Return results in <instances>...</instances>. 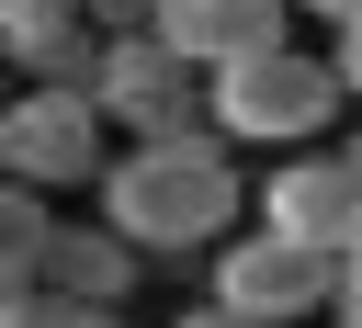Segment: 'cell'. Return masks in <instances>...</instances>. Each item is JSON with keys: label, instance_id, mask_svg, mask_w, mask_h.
<instances>
[{"label": "cell", "instance_id": "1", "mask_svg": "<svg viewBox=\"0 0 362 328\" xmlns=\"http://www.w3.org/2000/svg\"><path fill=\"white\" fill-rule=\"evenodd\" d=\"M102 192V226L136 249V260H192V249H226L238 226V158L215 136H147V147H113V170L90 181Z\"/></svg>", "mask_w": 362, "mask_h": 328}, {"label": "cell", "instance_id": "2", "mask_svg": "<svg viewBox=\"0 0 362 328\" xmlns=\"http://www.w3.org/2000/svg\"><path fill=\"white\" fill-rule=\"evenodd\" d=\"M328 124H339V79H328V57H305V45H272V57H238V68L204 79V136H215L226 158H238V147L294 158V147H328Z\"/></svg>", "mask_w": 362, "mask_h": 328}, {"label": "cell", "instance_id": "3", "mask_svg": "<svg viewBox=\"0 0 362 328\" xmlns=\"http://www.w3.org/2000/svg\"><path fill=\"white\" fill-rule=\"evenodd\" d=\"M90 113L124 124V147H147V136H204V79H192L158 34H102Z\"/></svg>", "mask_w": 362, "mask_h": 328}, {"label": "cell", "instance_id": "4", "mask_svg": "<svg viewBox=\"0 0 362 328\" xmlns=\"http://www.w3.org/2000/svg\"><path fill=\"white\" fill-rule=\"evenodd\" d=\"M249 204H260V238H283V249H305V260H339V249L362 238V170H351L339 147L272 158V181H260Z\"/></svg>", "mask_w": 362, "mask_h": 328}, {"label": "cell", "instance_id": "5", "mask_svg": "<svg viewBox=\"0 0 362 328\" xmlns=\"http://www.w3.org/2000/svg\"><path fill=\"white\" fill-rule=\"evenodd\" d=\"M113 170V124L90 90H11V181L23 192H90Z\"/></svg>", "mask_w": 362, "mask_h": 328}, {"label": "cell", "instance_id": "6", "mask_svg": "<svg viewBox=\"0 0 362 328\" xmlns=\"http://www.w3.org/2000/svg\"><path fill=\"white\" fill-rule=\"evenodd\" d=\"M204 305H226L238 328H317L328 317V260H305V249H283V238H226L215 249V294Z\"/></svg>", "mask_w": 362, "mask_h": 328}, {"label": "cell", "instance_id": "7", "mask_svg": "<svg viewBox=\"0 0 362 328\" xmlns=\"http://www.w3.org/2000/svg\"><path fill=\"white\" fill-rule=\"evenodd\" d=\"M283 23H294V0H147V34H158L192 79H215V68H238V57L294 45Z\"/></svg>", "mask_w": 362, "mask_h": 328}, {"label": "cell", "instance_id": "8", "mask_svg": "<svg viewBox=\"0 0 362 328\" xmlns=\"http://www.w3.org/2000/svg\"><path fill=\"white\" fill-rule=\"evenodd\" d=\"M0 68H11L23 90H90V68H102V23L68 11V0H34V11L0 34Z\"/></svg>", "mask_w": 362, "mask_h": 328}, {"label": "cell", "instance_id": "9", "mask_svg": "<svg viewBox=\"0 0 362 328\" xmlns=\"http://www.w3.org/2000/svg\"><path fill=\"white\" fill-rule=\"evenodd\" d=\"M34 294H68V305H102V317H113V305L136 294V249H124L102 215H90V226L57 215V238H45V260H34Z\"/></svg>", "mask_w": 362, "mask_h": 328}, {"label": "cell", "instance_id": "10", "mask_svg": "<svg viewBox=\"0 0 362 328\" xmlns=\"http://www.w3.org/2000/svg\"><path fill=\"white\" fill-rule=\"evenodd\" d=\"M45 238H57V204H45V192H23V181L0 170V271H23V283H34Z\"/></svg>", "mask_w": 362, "mask_h": 328}, {"label": "cell", "instance_id": "11", "mask_svg": "<svg viewBox=\"0 0 362 328\" xmlns=\"http://www.w3.org/2000/svg\"><path fill=\"white\" fill-rule=\"evenodd\" d=\"M0 328H124V317H102V305H68V294H34V283H23V294L0 305Z\"/></svg>", "mask_w": 362, "mask_h": 328}, {"label": "cell", "instance_id": "12", "mask_svg": "<svg viewBox=\"0 0 362 328\" xmlns=\"http://www.w3.org/2000/svg\"><path fill=\"white\" fill-rule=\"evenodd\" d=\"M328 317H339V328H362V238L328 260Z\"/></svg>", "mask_w": 362, "mask_h": 328}, {"label": "cell", "instance_id": "13", "mask_svg": "<svg viewBox=\"0 0 362 328\" xmlns=\"http://www.w3.org/2000/svg\"><path fill=\"white\" fill-rule=\"evenodd\" d=\"M328 79H339V102H362V23L328 34Z\"/></svg>", "mask_w": 362, "mask_h": 328}, {"label": "cell", "instance_id": "14", "mask_svg": "<svg viewBox=\"0 0 362 328\" xmlns=\"http://www.w3.org/2000/svg\"><path fill=\"white\" fill-rule=\"evenodd\" d=\"M294 11H317L328 34H339V23H362V0H294Z\"/></svg>", "mask_w": 362, "mask_h": 328}, {"label": "cell", "instance_id": "15", "mask_svg": "<svg viewBox=\"0 0 362 328\" xmlns=\"http://www.w3.org/2000/svg\"><path fill=\"white\" fill-rule=\"evenodd\" d=\"M170 328H238V317H226V305H181Z\"/></svg>", "mask_w": 362, "mask_h": 328}, {"label": "cell", "instance_id": "16", "mask_svg": "<svg viewBox=\"0 0 362 328\" xmlns=\"http://www.w3.org/2000/svg\"><path fill=\"white\" fill-rule=\"evenodd\" d=\"M11 294H23V271H0V305H11Z\"/></svg>", "mask_w": 362, "mask_h": 328}, {"label": "cell", "instance_id": "17", "mask_svg": "<svg viewBox=\"0 0 362 328\" xmlns=\"http://www.w3.org/2000/svg\"><path fill=\"white\" fill-rule=\"evenodd\" d=\"M339 158H351V170H362V136H351V147H339Z\"/></svg>", "mask_w": 362, "mask_h": 328}]
</instances>
